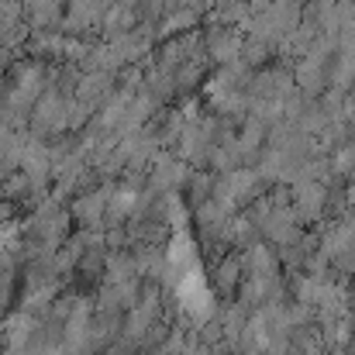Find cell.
<instances>
[{
    "mask_svg": "<svg viewBox=\"0 0 355 355\" xmlns=\"http://www.w3.org/2000/svg\"><path fill=\"white\" fill-rule=\"evenodd\" d=\"M238 276H241V259H228V262L218 269V286H221V290H235Z\"/></svg>",
    "mask_w": 355,
    "mask_h": 355,
    "instance_id": "cell-1",
    "label": "cell"
}]
</instances>
